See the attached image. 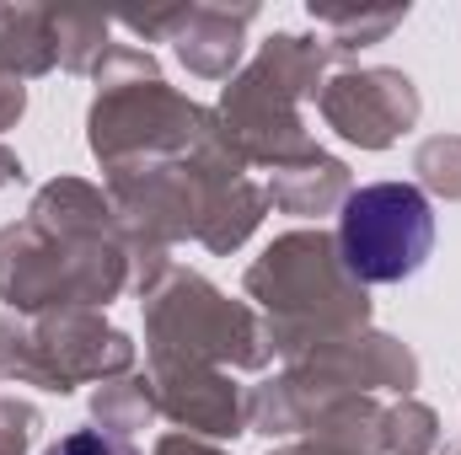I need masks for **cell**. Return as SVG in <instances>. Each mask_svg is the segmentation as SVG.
Returning a JSON list of instances; mask_svg holds the SVG:
<instances>
[{"label": "cell", "instance_id": "obj_2", "mask_svg": "<svg viewBox=\"0 0 461 455\" xmlns=\"http://www.w3.org/2000/svg\"><path fill=\"white\" fill-rule=\"evenodd\" d=\"M49 455H140V451L123 434H113V429H76L59 445H49Z\"/></svg>", "mask_w": 461, "mask_h": 455}, {"label": "cell", "instance_id": "obj_1", "mask_svg": "<svg viewBox=\"0 0 461 455\" xmlns=\"http://www.w3.org/2000/svg\"><path fill=\"white\" fill-rule=\"evenodd\" d=\"M435 252V204L413 183L354 188L339 210V257L359 284H402Z\"/></svg>", "mask_w": 461, "mask_h": 455}]
</instances>
